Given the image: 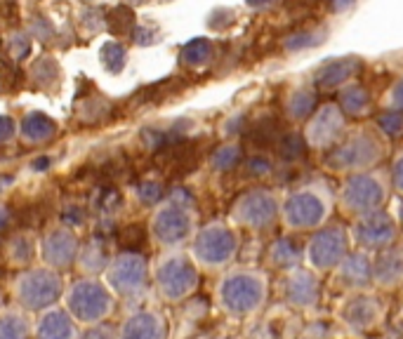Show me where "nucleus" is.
Returning <instances> with one entry per match:
<instances>
[{
	"mask_svg": "<svg viewBox=\"0 0 403 339\" xmlns=\"http://www.w3.org/2000/svg\"><path fill=\"white\" fill-rule=\"evenodd\" d=\"M215 299L219 311L229 318H255L269 299V276L255 267L226 269L217 283Z\"/></svg>",
	"mask_w": 403,
	"mask_h": 339,
	"instance_id": "f257e3e1",
	"label": "nucleus"
},
{
	"mask_svg": "<svg viewBox=\"0 0 403 339\" xmlns=\"http://www.w3.org/2000/svg\"><path fill=\"white\" fill-rule=\"evenodd\" d=\"M337 205V194L324 179L295 187L281 201V222L288 231H316L326 226Z\"/></svg>",
	"mask_w": 403,
	"mask_h": 339,
	"instance_id": "f03ea898",
	"label": "nucleus"
},
{
	"mask_svg": "<svg viewBox=\"0 0 403 339\" xmlns=\"http://www.w3.org/2000/svg\"><path fill=\"white\" fill-rule=\"evenodd\" d=\"M392 194V177L380 167L363 170V172L344 174L342 187L337 191V205L351 219L385 210Z\"/></svg>",
	"mask_w": 403,
	"mask_h": 339,
	"instance_id": "7ed1b4c3",
	"label": "nucleus"
},
{
	"mask_svg": "<svg viewBox=\"0 0 403 339\" xmlns=\"http://www.w3.org/2000/svg\"><path fill=\"white\" fill-rule=\"evenodd\" d=\"M387 153V137L377 128H358L337 146H333L326 158V167L340 174H354L372 170L382 163Z\"/></svg>",
	"mask_w": 403,
	"mask_h": 339,
	"instance_id": "20e7f679",
	"label": "nucleus"
},
{
	"mask_svg": "<svg viewBox=\"0 0 403 339\" xmlns=\"http://www.w3.org/2000/svg\"><path fill=\"white\" fill-rule=\"evenodd\" d=\"M241 250L238 226L231 222H210L192 238V257L208 271L229 269Z\"/></svg>",
	"mask_w": 403,
	"mask_h": 339,
	"instance_id": "39448f33",
	"label": "nucleus"
},
{
	"mask_svg": "<svg viewBox=\"0 0 403 339\" xmlns=\"http://www.w3.org/2000/svg\"><path fill=\"white\" fill-rule=\"evenodd\" d=\"M351 243L349 226L342 224H326L311 233V238L304 245V267L314 269L316 274H333V269L340 264L349 250Z\"/></svg>",
	"mask_w": 403,
	"mask_h": 339,
	"instance_id": "423d86ee",
	"label": "nucleus"
},
{
	"mask_svg": "<svg viewBox=\"0 0 403 339\" xmlns=\"http://www.w3.org/2000/svg\"><path fill=\"white\" fill-rule=\"evenodd\" d=\"M199 264L184 252H172L163 257L153 269V281L165 301H184L199 287Z\"/></svg>",
	"mask_w": 403,
	"mask_h": 339,
	"instance_id": "0eeeda50",
	"label": "nucleus"
},
{
	"mask_svg": "<svg viewBox=\"0 0 403 339\" xmlns=\"http://www.w3.org/2000/svg\"><path fill=\"white\" fill-rule=\"evenodd\" d=\"M281 219V198L269 189H248L231 205V224L245 231H267Z\"/></svg>",
	"mask_w": 403,
	"mask_h": 339,
	"instance_id": "6e6552de",
	"label": "nucleus"
},
{
	"mask_svg": "<svg viewBox=\"0 0 403 339\" xmlns=\"http://www.w3.org/2000/svg\"><path fill=\"white\" fill-rule=\"evenodd\" d=\"M387 318V301H382L377 292L361 290L349 292L337 309V321L342 323L349 333L368 335L377 330Z\"/></svg>",
	"mask_w": 403,
	"mask_h": 339,
	"instance_id": "1a4fd4ad",
	"label": "nucleus"
},
{
	"mask_svg": "<svg viewBox=\"0 0 403 339\" xmlns=\"http://www.w3.org/2000/svg\"><path fill=\"white\" fill-rule=\"evenodd\" d=\"M349 233H351L354 248L375 255L380 250L397 245L401 235V224L390 212L377 210V212H370V215L356 217L349 226Z\"/></svg>",
	"mask_w": 403,
	"mask_h": 339,
	"instance_id": "9d476101",
	"label": "nucleus"
},
{
	"mask_svg": "<svg viewBox=\"0 0 403 339\" xmlns=\"http://www.w3.org/2000/svg\"><path fill=\"white\" fill-rule=\"evenodd\" d=\"M151 231L153 238L165 248H177L182 243H187L196 233V219L192 208L180 201L160 205L151 219Z\"/></svg>",
	"mask_w": 403,
	"mask_h": 339,
	"instance_id": "9b49d317",
	"label": "nucleus"
},
{
	"mask_svg": "<svg viewBox=\"0 0 403 339\" xmlns=\"http://www.w3.org/2000/svg\"><path fill=\"white\" fill-rule=\"evenodd\" d=\"M347 135V116L337 104L319 106L309 118L304 121V144L309 149L326 151L337 146Z\"/></svg>",
	"mask_w": 403,
	"mask_h": 339,
	"instance_id": "f8f14e48",
	"label": "nucleus"
},
{
	"mask_svg": "<svg viewBox=\"0 0 403 339\" xmlns=\"http://www.w3.org/2000/svg\"><path fill=\"white\" fill-rule=\"evenodd\" d=\"M321 274L309 267H297L283 274L281 278V297L290 309L309 311L321 301Z\"/></svg>",
	"mask_w": 403,
	"mask_h": 339,
	"instance_id": "ddd939ff",
	"label": "nucleus"
},
{
	"mask_svg": "<svg viewBox=\"0 0 403 339\" xmlns=\"http://www.w3.org/2000/svg\"><path fill=\"white\" fill-rule=\"evenodd\" d=\"M69 311L83 323H97L111 311V294L104 285L83 281L69 292Z\"/></svg>",
	"mask_w": 403,
	"mask_h": 339,
	"instance_id": "4468645a",
	"label": "nucleus"
},
{
	"mask_svg": "<svg viewBox=\"0 0 403 339\" xmlns=\"http://www.w3.org/2000/svg\"><path fill=\"white\" fill-rule=\"evenodd\" d=\"M333 281L344 292H361L372 285V255L365 250H349V255L333 269Z\"/></svg>",
	"mask_w": 403,
	"mask_h": 339,
	"instance_id": "2eb2a0df",
	"label": "nucleus"
},
{
	"mask_svg": "<svg viewBox=\"0 0 403 339\" xmlns=\"http://www.w3.org/2000/svg\"><path fill=\"white\" fill-rule=\"evenodd\" d=\"M146 262L139 255H121L116 257L109 267V283L118 294H126V297H133L139 294L146 287Z\"/></svg>",
	"mask_w": 403,
	"mask_h": 339,
	"instance_id": "dca6fc26",
	"label": "nucleus"
},
{
	"mask_svg": "<svg viewBox=\"0 0 403 339\" xmlns=\"http://www.w3.org/2000/svg\"><path fill=\"white\" fill-rule=\"evenodd\" d=\"M62 292V281L60 276L50 274V271H31L19 281L17 294L21 304L28 309H45L60 297Z\"/></svg>",
	"mask_w": 403,
	"mask_h": 339,
	"instance_id": "f3484780",
	"label": "nucleus"
},
{
	"mask_svg": "<svg viewBox=\"0 0 403 339\" xmlns=\"http://www.w3.org/2000/svg\"><path fill=\"white\" fill-rule=\"evenodd\" d=\"M372 287L397 292L403 287V248L392 245L372 255Z\"/></svg>",
	"mask_w": 403,
	"mask_h": 339,
	"instance_id": "a211bd4d",
	"label": "nucleus"
},
{
	"mask_svg": "<svg viewBox=\"0 0 403 339\" xmlns=\"http://www.w3.org/2000/svg\"><path fill=\"white\" fill-rule=\"evenodd\" d=\"M121 339H167V323L158 311H137L123 323Z\"/></svg>",
	"mask_w": 403,
	"mask_h": 339,
	"instance_id": "6ab92c4d",
	"label": "nucleus"
},
{
	"mask_svg": "<svg viewBox=\"0 0 403 339\" xmlns=\"http://www.w3.org/2000/svg\"><path fill=\"white\" fill-rule=\"evenodd\" d=\"M267 264L274 271L288 274L304 264V248L292 238H276L267 250Z\"/></svg>",
	"mask_w": 403,
	"mask_h": 339,
	"instance_id": "aec40b11",
	"label": "nucleus"
},
{
	"mask_svg": "<svg viewBox=\"0 0 403 339\" xmlns=\"http://www.w3.org/2000/svg\"><path fill=\"white\" fill-rule=\"evenodd\" d=\"M76 257V238L69 231H55L45 243V260L53 267H69Z\"/></svg>",
	"mask_w": 403,
	"mask_h": 339,
	"instance_id": "412c9836",
	"label": "nucleus"
},
{
	"mask_svg": "<svg viewBox=\"0 0 403 339\" xmlns=\"http://www.w3.org/2000/svg\"><path fill=\"white\" fill-rule=\"evenodd\" d=\"M38 339H73V326L67 313L50 311L38 323Z\"/></svg>",
	"mask_w": 403,
	"mask_h": 339,
	"instance_id": "4be33fe9",
	"label": "nucleus"
},
{
	"mask_svg": "<svg viewBox=\"0 0 403 339\" xmlns=\"http://www.w3.org/2000/svg\"><path fill=\"white\" fill-rule=\"evenodd\" d=\"M57 132V125L53 118H48L45 113H28L21 123V135L28 142H45Z\"/></svg>",
	"mask_w": 403,
	"mask_h": 339,
	"instance_id": "5701e85b",
	"label": "nucleus"
},
{
	"mask_svg": "<svg viewBox=\"0 0 403 339\" xmlns=\"http://www.w3.org/2000/svg\"><path fill=\"white\" fill-rule=\"evenodd\" d=\"M285 111H288V118H292L295 123L307 121L314 113V94L307 90H295L285 101Z\"/></svg>",
	"mask_w": 403,
	"mask_h": 339,
	"instance_id": "b1692460",
	"label": "nucleus"
},
{
	"mask_svg": "<svg viewBox=\"0 0 403 339\" xmlns=\"http://www.w3.org/2000/svg\"><path fill=\"white\" fill-rule=\"evenodd\" d=\"M0 339H28V328L24 318L17 313L0 316Z\"/></svg>",
	"mask_w": 403,
	"mask_h": 339,
	"instance_id": "393cba45",
	"label": "nucleus"
},
{
	"mask_svg": "<svg viewBox=\"0 0 403 339\" xmlns=\"http://www.w3.org/2000/svg\"><path fill=\"white\" fill-rule=\"evenodd\" d=\"M238 163H241V149L236 144H226L212 156V167H215L217 172H229V170H233Z\"/></svg>",
	"mask_w": 403,
	"mask_h": 339,
	"instance_id": "a878e982",
	"label": "nucleus"
},
{
	"mask_svg": "<svg viewBox=\"0 0 403 339\" xmlns=\"http://www.w3.org/2000/svg\"><path fill=\"white\" fill-rule=\"evenodd\" d=\"M368 106V92L363 94L361 87H347L344 90V111L351 116H363Z\"/></svg>",
	"mask_w": 403,
	"mask_h": 339,
	"instance_id": "bb28decb",
	"label": "nucleus"
},
{
	"mask_svg": "<svg viewBox=\"0 0 403 339\" xmlns=\"http://www.w3.org/2000/svg\"><path fill=\"white\" fill-rule=\"evenodd\" d=\"M377 130L382 132L385 137H399V135H403V113L401 111H387L377 121Z\"/></svg>",
	"mask_w": 403,
	"mask_h": 339,
	"instance_id": "cd10ccee",
	"label": "nucleus"
},
{
	"mask_svg": "<svg viewBox=\"0 0 403 339\" xmlns=\"http://www.w3.org/2000/svg\"><path fill=\"white\" fill-rule=\"evenodd\" d=\"M104 64L109 71H121L123 64H126V50H123L121 45H116V43H111V45L104 48Z\"/></svg>",
	"mask_w": 403,
	"mask_h": 339,
	"instance_id": "c85d7f7f",
	"label": "nucleus"
},
{
	"mask_svg": "<svg viewBox=\"0 0 403 339\" xmlns=\"http://www.w3.org/2000/svg\"><path fill=\"white\" fill-rule=\"evenodd\" d=\"M387 106L392 109V111H401L403 113V78H399L397 83L390 87V92H387Z\"/></svg>",
	"mask_w": 403,
	"mask_h": 339,
	"instance_id": "c756f323",
	"label": "nucleus"
},
{
	"mask_svg": "<svg viewBox=\"0 0 403 339\" xmlns=\"http://www.w3.org/2000/svg\"><path fill=\"white\" fill-rule=\"evenodd\" d=\"M390 177H392V189H397L399 194L403 196V151L399 153L397 158H394Z\"/></svg>",
	"mask_w": 403,
	"mask_h": 339,
	"instance_id": "7c9ffc66",
	"label": "nucleus"
},
{
	"mask_svg": "<svg viewBox=\"0 0 403 339\" xmlns=\"http://www.w3.org/2000/svg\"><path fill=\"white\" fill-rule=\"evenodd\" d=\"M33 255V245L28 243V238H19L14 240V260L17 262H28Z\"/></svg>",
	"mask_w": 403,
	"mask_h": 339,
	"instance_id": "2f4dec72",
	"label": "nucleus"
},
{
	"mask_svg": "<svg viewBox=\"0 0 403 339\" xmlns=\"http://www.w3.org/2000/svg\"><path fill=\"white\" fill-rule=\"evenodd\" d=\"M139 196H142L144 203H158L160 187H158V184H142V189H139Z\"/></svg>",
	"mask_w": 403,
	"mask_h": 339,
	"instance_id": "473e14b6",
	"label": "nucleus"
},
{
	"mask_svg": "<svg viewBox=\"0 0 403 339\" xmlns=\"http://www.w3.org/2000/svg\"><path fill=\"white\" fill-rule=\"evenodd\" d=\"M14 135V123L12 118L7 116H0V142H7Z\"/></svg>",
	"mask_w": 403,
	"mask_h": 339,
	"instance_id": "72a5a7b5",
	"label": "nucleus"
},
{
	"mask_svg": "<svg viewBox=\"0 0 403 339\" xmlns=\"http://www.w3.org/2000/svg\"><path fill=\"white\" fill-rule=\"evenodd\" d=\"M83 339H114V335L109 333L106 328H94V330H90V333H87Z\"/></svg>",
	"mask_w": 403,
	"mask_h": 339,
	"instance_id": "f704fd0d",
	"label": "nucleus"
},
{
	"mask_svg": "<svg viewBox=\"0 0 403 339\" xmlns=\"http://www.w3.org/2000/svg\"><path fill=\"white\" fill-rule=\"evenodd\" d=\"M7 224H10V212H7L5 208H0V231H3Z\"/></svg>",
	"mask_w": 403,
	"mask_h": 339,
	"instance_id": "c9c22d12",
	"label": "nucleus"
},
{
	"mask_svg": "<svg viewBox=\"0 0 403 339\" xmlns=\"http://www.w3.org/2000/svg\"><path fill=\"white\" fill-rule=\"evenodd\" d=\"M45 167H50V158H38L33 160V170H38V172H43Z\"/></svg>",
	"mask_w": 403,
	"mask_h": 339,
	"instance_id": "e433bc0d",
	"label": "nucleus"
},
{
	"mask_svg": "<svg viewBox=\"0 0 403 339\" xmlns=\"http://www.w3.org/2000/svg\"><path fill=\"white\" fill-rule=\"evenodd\" d=\"M399 224H401V228H403V203H401V210H399Z\"/></svg>",
	"mask_w": 403,
	"mask_h": 339,
	"instance_id": "4c0bfd02",
	"label": "nucleus"
}]
</instances>
